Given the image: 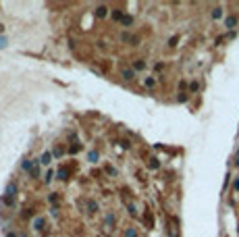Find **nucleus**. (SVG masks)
<instances>
[{
	"label": "nucleus",
	"mask_w": 239,
	"mask_h": 237,
	"mask_svg": "<svg viewBox=\"0 0 239 237\" xmlns=\"http://www.w3.org/2000/svg\"><path fill=\"white\" fill-rule=\"evenodd\" d=\"M15 195H17V185L15 183H8L7 189H4V195H2V202H4V206H13L15 204Z\"/></svg>",
	"instance_id": "obj_1"
},
{
	"label": "nucleus",
	"mask_w": 239,
	"mask_h": 237,
	"mask_svg": "<svg viewBox=\"0 0 239 237\" xmlns=\"http://www.w3.org/2000/svg\"><path fill=\"white\" fill-rule=\"evenodd\" d=\"M79 206L81 208H85V212H89V214H94V212H98L100 210V206H98V202L96 200H79Z\"/></svg>",
	"instance_id": "obj_2"
},
{
	"label": "nucleus",
	"mask_w": 239,
	"mask_h": 237,
	"mask_svg": "<svg viewBox=\"0 0 239 237\" xmlns=\"http://www.w3.org/2000/svg\"><path fill=\"white\" fill-rule=\"evenodd\" d=\"M121 42H123V44H131V46H137V44H139V38L133 35V34H129V31H123V34H121Z\"/></svg>",
	"instance_id": "obj_3"
},
{
	"label": "nucleus",
	"mask_w": 239,
	"mask_h": 237,
	"mask_svg": "<svg viewBox=\"0 0 239 237\" xmlns=\"http://www.w3.org/2000/svg\"><path fill=\"white\" fill-rule=\"evenodd\" d=\"M94 15L98 17V19H104V17L108 15V8L104 7V4H98V7H96V11H94Z\"/></svg>",
	"instance_id": "obj_4"
},
{
	"label": "nucleus",
	"mask_w": 239,
	"mask_h": 237,
	"mask_svg": "<svg viewBox=\"0 0 239 237\" xmlns=\"http://www.w3.org/2000/svg\"><path fill=\"white\" fill-rule=\"evenodd\" d=\"M121 75H123V79L131 81V79L135 77V71H133V69H129V67H123V69H121Z\"/></svg>",
	"instance_id": "obj_5"
},
{
	"label": "nucleus",
	"mask_w": 239,
	"mask_h": 237,
	"mask_svg": "<svg viewBox=\"0 0 239 237\" xmlns=\"http://www.w3.org/2000/svg\"><path fill=\"white\" fill-rule=\"evenodd\" d=\"M44 225H46V218H44V216H38V218H34V229H35V231H44Z\"/></svg>",
	"instance_id": "obj_6"
},
{
	"label": "nucleus",
	"mask_w": 239,
	"mask_h": 237,
	"mask_svg": "<svg viewBox=\"0 0 239 237\" xmlns=\"http://www.w3.org/2000/svg\"><path fill=\"white\" fill-rule=\"evenodd\" d=\"M50 162H52V152H44V154H42V156H40V164H44V167H48Z\"/></svg>",
	"instance_id": "obj_7"
},
{
	"label": "nucleus",
	"mask_w": 239,
	"mask_h": 237,
	"mask_svg": "<svg viewBox=\"0 0 239 237\" xmlns=\"http://www.w3.org/2000/svg\"><path fill=\"white\" fill-rule=\"evenodd\" d=\"M56 177H58L61 181H67V179H69V168L67 167H61L58 171H56Z\"/></svg>",
	"instance_id": "obj_8"
},
{
	"label": "nucleus",
	"mask_w": 239,
	"mask_h": 237,
	"mask_svg": "<svg viewBox=\"0 0 239 237\" xmlns=\"http://www.w3.org/2000/svg\"><path fill=\"white\" fill-rule=\"evenodd\" d=\"M179 227H177V218H173L171 227H169V237H179Z\"/></svg>",
	"instance_id": "obj_9"
},
{
	"label": "nucleus",
	"mask_w": 239,
	"mask_h": 237,
	"mask_svg": "<svg viewBox=\"0 0 239 237\" xmlns=\"http://www.w3.org/2000/svg\"><path fill=\"white\" fill-rule=\"evenodd\" d=\"M34 164H35V160H23L21 168H23L25 173H29V175H31V171H34Z\"/></svg>",
	"instance_id": "obj_10"
},
{
	"label": "nucleus",
	"mask_w": 239,
	"mask_h": 237,
	"mask_svg": "<svg viewBox=\"0 0 239 237\" xmlns=\"http://www.w3.org/2000/svg\"><path fill=\"white\" fill-rule=\"evenodd\" d=\"M123 11H121V8H112V11H110V17H112V19H115V21H121V19H123Z\"/></svg>",
	"instance_id": "obj_11"
},
{
	"label": "nucleus",
	"mask_w": 239,
	"mask_h": 237,
	"mask_svg": "<svg viewBox=\"0 0 239 237\" xmlns=\"http://www.w3.org/2000/svg\"><path fill=\"white\" fill-rule=\"evenodd\" d=\"M104 225H106L108 229L115 225V214H112V212H106V216H104Z\"/></svg>",
	"instance_id": "obj_12"
},
{
	"label": "nucleus",
	"mask_w": 239,
	"mask_h": 237,
	"mask_svg": "<svg viewBox=\"0 0 239 237\" xmlns=\"http://www.w3.org/2000/svg\"><path fill=\"white\" fill-rule=\"evenodd\" d=\"M146 69V60L143 58H137L135 63H133V71H143Z\"/></svg>",
	"instance_id": "obj_13"
},
{
	"label": "nucleus",
	"mask_w": 239,
	"mask_h": 237,
	"mask_svg": "<svg viewBox=\"0 0 239 237\" xmlns=\"http://www.w3.org/2000/svg\"><path fill=\"white\" fill-rule=\"evenodd\" d=\"M121 23H123L125 27H131V25H133V17L125 13V15H123V19H121Z\"/></svg>",
	"instance_id": "obj_14"
},
{
	"label": "nucleus",
	"mask_w": 239,
	"mask_h": 237,
	"mask_svg": "<svg viewBox=\"0 0 239 237\" xmlns=\"http://www.w3.org/2000/svg\"><path fill=\"white\" fill-rule=\"evenodd\" d=\"M98 158H100V154L96 152V150H89L88 152V160L89 162H98Z\"/></svg>",
	"instance_id": "obj_15"
},
{
	"label": "nucleus",
	"mask_w": 239,
	"mask_h": 237,
	"mask_svg": "<svg viewBox=\"0 0 239 237\" xmlns=\"http://www.w3.org/2000/svg\"><path fill=\"white\" fill-rule=\"evenodd\" d=\"M125 237H139V235H137L135 227H127V229H125Z\"/></svg>",
	"instance_id": "obj_16"
},
{
	"label": "nucleus",
	"mask_w": 239,
	"mask_h": 237,
	"mask_svg": "<svg viewBox=\"0 0 239 237\" xmlns=\"http://www.w3.org/2000/svg\"><path fill=\"white\" fill-rule=\"evenodd\" d=\"M225 25H227V27H229V29H233V27H235V25H237V19H235V17H227Z\"/></svg>",
	"instance_id": "obj_17"
},
{
	"label": "nucleus",
	"mask_w": 239,
	"mask_h": 237,
	"mask_svg": "<svg viewBox=\"0 0 239 237\" xmlns=\"http://www.w3.org/2000/svg\"><path fill=\"white\" fill-rule=\"evenodd\" d=\"M79 150H81V144H79V141H75L73 146L69 148V154H77V152H79Z\"/></svg>",
	"instance_id": "obj_18"
},
{
	"label": "nucleus",
	"mask_w": 239,
	"mask_h": 237,
	"mask_svg": "<svg viewBox=\"0 0 239 237\" xmlns=\"http://www.w3.org/2000/svg\"><path fill=\"white\" fill-rule=\"evenodd\" d=\"M143 85H146V87H154V85H156V81H154V77H146V81H143Z\"/></svg>",
	"instance_id": "obj_19"
},
{
	"label": "nucleus",
	"mask_w": 239,
	"mask_h": 237,
	"mask_svg": "<svg viewBox=\"0 0 239 237\" xmlns=\"http://www.w3.org/2000/svg\"><path fill=\"white\" fill-rule=\"evenodd\" d=\"M31 177H40V160H35L34 171H31Z\"/></svg>",
	"instance_id": "obj_20"
},
{
	"label": "nucleus",
	"mask_w": 239,
	"mask_h": 237,
	"mask_svg": "<svg viewBox=\"0 0 239 237\" xmlns=\"http://www.w3.org/2000/svg\"><path fill=\"white\" fill-rule=\"evenodd\" d=\"M212 17H214V19H220V17H223V8H214V11H212Z\"/></svg>",
	"instance_id": "obj_21"
},
{
	"label": "nucleus",
	"mask_w": 239,
	"mask_h": 237,
	"mask_svg": "<svg viewBox=\"0 0 239 237\" xmlns=\"http://www.w3.org/2000/svg\"><path fill=\"white\" fill-rule=\"evenodd\" d=\"M143 221L148 223V227H152V225H154V218H152V214H150V212H148V214L143 216Z\"/></svg>",
	"instance_id": "obj_22"
},
{
	"label": "nucleus",
	"mask_w": 239,
	"mask_h": 237,
	"mask_svg": "<svg viewBox=\"0 0 239 237\" xmlns=\"http://www.w3.org/2000/svg\"><path fill=\"white\" fill-rule=\"evenodd\" d=\"M158 167H160L158 158H150V168H158Z\"/></svg>",
	"instance_id": "obj_23"
},
{
	"label": "nucleus",
	"mask_w": 239,
	"mask_h": 237,
	"mask_svg": "<svg viewBox=\"0 0 239 237\" xmlns=\"http://www.w3.org/2000/svg\"><path fill=\"white\" fill-rule=\"evenodd\" d=\"M127 210H129L131 214H135V212H137V210H135V204H133V202H127Z\"/></svg>",
	"instance_id": "obj_24"
},
{
	"label": "nucleus",
	"mask_w": 239,
	"mask_h": 237,
	"mask_svg": "<svg viewBox=\"0 0 239 237\" xmlns=\"http://www.w3.org/2000/svg\"><path fill=\"white\" fill-rule=\"evenodd\" d=\"M7 44H8V40L4 38V35H0V50H2V48H7Z\"/></svg>",
	"instance_id": "obj_25"
},
{
	"label": "nucleus",
	"mask_w": 239,
	"mask_h": 237,
	"mask_svg": "<svg viewBox=\"0 0 239 237\" xmlns=\"http://www.w3.org/2000/svg\"><path fill=\"white\" fill-rule=\"evenodd\" d=\"M52 177H54V173H52V171H48V173H46V177H44V181H46V183H50V181H52Z\"/></svg>",
	"instance_id": "obj_26"
},
{
	"label": "nucleus",
	"mask_w": 239,
	"mask_h": 237,
	"mask_svg": "<svg viewBox=\"0 0 239 237\" xmlns=\"http://www.w3.org/2000/svg\"><path fill=\"white\" fill-rule=\"evenodd\" d=\"M56 200H58V195H56V194H50V195H48V202H50V204H56Z\"/></svg>",
	"instance_id": "obj_27"
},
{
	"label": "nucleus",
	"mask_w": 239,
	"mask_h": 237,
	"mask_svg": "<svg viewBox=\"0 0 239 237\" xmlns=\"http://www.w3.org/2000/svg\"><path fill=\"white\" fill-rule=\"evenodd\" d=\"M106 173H108L110 177H116V168H112V167H106Z\"/></svg>",
	"instance_id": "obj_28"
},
{
	"label": "nucleus",
	"mask_w": 239,
	"mask_h": 237,
	"mask_svg": "<svg viewBox=\"0 0 239 237\" xmlns=\"http://www.w3.org/2000/svg\"><path fill=\"white\" fill-rule=\"evenodd\" d=\"M177 42H179V38H177V35H173L171 40H169V46H177Z\"/></svg>",
	"instance_id": "obj_29"
},
{
	"label": "nucleus",
	"mask_w": 239,
	"mask_h": 237,
	"mask_svg": "<svg viewBox=\"0 0 239 237\" xmlns=\"http://www.w3.org/2000/svg\"><path fill=\"white\" fill-rule=\"evenodd\" d=\"M198 87H200L198 81H191V85H189V90H191V92H198Z\"/></svg>",
	"instance_id": "obj_30"
},
{
	"label": "nucleus",
	"mask_w": 239,
	"mask_h": 237,
	"mask_svg": "<svg viewBox=\"0 0 239 237\" xmlns=\"http://www.w3.org/2000/svg\"><path fill=\"white\" fill-rule=\"evenodd\" d=\"M62 154H65V150H61V148H56L54 152H52V156H62Z\"/></svg>",
	"instance_id": "obj_31"
},
{
	"label": "nucleus",
	"mask_w": 239,
	"mask_h": 237,
	"mask_svg": "<svg viewBox=\"0 0 239 237\" xmlns=\"http://www.w3.org/2000/svg\"><path fill=\"white\" fill-rule=\"evenodd\" d=\"M235 189H237V191H239V179H237V181H235Z\"/></svg>",
	"instance_id": "obj_32"
},
{
	"label": "nucleus",
	"mask_w": 239,
	"mask_h": 237,
	"mask_svg": "<svg viewBox=\"0 0 239 237\" xmlns=\"http://www.w3.org/2000/svg\"><path fill=\"white\" fill-rule=\"evenodd\" d=\"M2 31H4V25H2V23H0V34H2Z\"/></svg>",
	"instance_id": "obj_33"
},
{
	"label": "nucleus",
	"mask_w": 239,
	"mask_h": 237,
	"mask_svg": "<svg viewBox=\"0 0 239 237\" xmlns=\"http://www.w3.org/2000/svg\"><path fill=\"white\" fill-rule=\"evenodd\" d=\"M7 237H17V235H15V233H8V235Z\"/></svg>",
	"instance_id": "obj_34"
}]
</instances>
